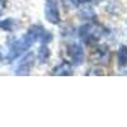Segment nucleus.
<instances>
[{
    "label": "nucleus",
    "instance_id": "11",
    "mask_svg": "<svg viewBox=\"0 0 127 127\" xmlns=\"http://www.w3.org/2000/svg\"><path fill=\"white\" fill-rule=\"evenodd\" d=\"M1 14H3V12H1V10H0V17H1Z\"/></svg>",
    "mask_w": 127,
    "mask_h": 127
},
{
    "label": "nucleus",
    "instance_id": "9",
    "mask_svg": "<svg viewBox=\"0 0 127 127\" xmlns=\"http://www.w3.org/2000/svg\"><path fill=\"white\" fill-rule=\"evenodd\" d=\"M0 28L4 29V31H6V32L13 31V28H14V20H13V19L0 20Z\"/></svg>",
    "mask_w": 127,
    "mask_h": 127
},
{
    "label": "nucleus",
    "instance_id": "7",
    "mask_svg": "<svg viewBox=\"0 0 127 127\" xmlns=\"http://www.w3.org/2000/svg\"><path fill=\"white\" fill-rule=\"evenodd\" d=\"M117 61H118L120 67H126L127 66V46H125V45L120 46L118 54H117Z\"/></svg>",
    "mask_w": 127,
    "mask_h": 127
},
{
    "label": "nucleus",
    "instance_id": "4",
    "mask_svg": "<svg viewBox=\"0 0 127 127\" xmlns=\"http://www.w3.org/2000/svg\"><path fill=\"white\" fill-rule=\"evenodd\" d=\"M69 56H70V60H71V64L72 65H80L84 61V50L80 45L78 43H72L71 46H69Z\"/></svg>",
    "mask_w": 127,
    "mask_h": 127
},
{
    "label": "nucleus",
    "instance_id": "6",
    "mask_svg": "<svg viewBox=\"0 0 127 127\" xmlns=\"http://www.w3.org/2000/svg\"><path fill=\"white\" fill-rule=\"evenodd\" d=\"M54 75H72V67H71V64L64 61L61 62L60 65H57L54 71H52Z\"/></svg>",
    "mask_w": 127,
    "mask_h": 127
},
{
    "label": "nucleus",
    "instance_id": "3",
    "mask_svg": "<svg viewBox=\"0 0 127 127\" xmlns=\"http://www.w3.org/2000/svg\"><path fill=\"white\" fill-rule=\"evenodd\" d=\"M33 60H34V55L32 54H27L22 60L19 61L18 66L15 69V74L17 75H28L31 69H32V65H33Z\"/></svg>",
    "mask_w": 127,
    "mask_h": 127
},
{
    "label": "nucleus",
    "instance_id": "12",
    "mask_svg": "<svg viewBox=\"0 0 127 127\" xmlns=\"http://www.w3.org/2000/svg\"><path fill=\"white\" fill-rule=\"evenodd\" d=\"M0 60H1V54H0Z\"/></svg>",
    "mask_w": 127,
    "mask_h": 127
},
{
    "label": "nucleus",
    "instance_id": "10",
    "mask_svg": "<svg viewBox=\"0 0 127 127\" xmlns=\"http://www.w3.org/2000/svg\"><path fill=\"white\" fill-rule=\"evenodd\" d=\"M74 5H81V4H90V3H97L99 0H70Z\"/></svg>",
    "mask_w": 127,
    "mask_h": 127
},
{
    "label": "nucleus",
    "instance_id": "8",
    "mask_svg": "<svg viewBox=\"0 0 127 127\" xmlns=\"http://www.w3.org/2000/svg\"><path fill=\"white\" fill-rule=\"evenodd\" d=\"M50 55H51V52H50L47 45L42 43V46L38 48V61H39V64H46L50 59Z\"/></svg>",
    "mask_w": 127,
    "mask_h": 127
},
{
    "label": "nucleus",
    "instance_id": "1",
    "mask_svg": "<svg viewBox=\"0 0 127 127\" xmlns=\"http://www.w3.org/2000/svg\"><path fill=\"white\" fill-rule=\"evenodd\" d=\"M103 34H104L103 27L95 24V23H87L79 28V37L85 43L97 42Z\"/></svg>",
    "mask_w": 127,
    "mask_h": 127
},
{
    "label": "nucleus",
    "instance_id": "2",
    "mask_svg": "<svg viewBox=\"0 0 127 127\" xmlns=\"http://www.w3.org/2000/svg\"><path fill=\"white\" fill-rule=\"evenodd\" d=\"M45 17L52 24H59L60 23V12H59V5H57L56 0H46Z\"/></svg>",
    "mask_w": 127,
    "mask_h": 127
},
{
    "label": "nucleus",
    "instance_id": "5",
    "mask_svg": "<svg viewBox=\"0 0 127 127\" xmlns=\"http://www.w3.org/2000/svg\"><path fill=\"white\" fill-rule=\"evenodd\" d=\"M95 62H99V64H108L109 61V51L105 46H100L95 50Z\"/></svg>",
    "mask_w": 127,
    "mask_h": 127
}]
</instances>
